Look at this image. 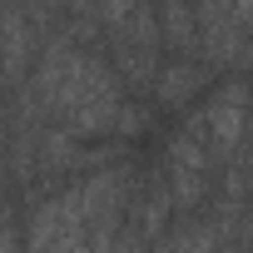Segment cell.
I'll return each instance as SVG.
<instances>
[{"label":"cell","mask_w":253,"mask_h":253,"mask_svg":"<svg viewBox=\"0 0 253 253\" xmlns=\"http://www.w3.org/2000/svg\"><path fill=\"white\" fill-rule=\"evenodd\" d=\"M35 99L70 134H99L124 119V84L114 65H104V55L84 50L75 35H50L35 70Z\"/></svg>","instance_id":"cell-1"},{"label":"cell","mask_w":253,"mask_h":253,"mask_svg":"<svg viewBox=\"0 0 253 253\" xmlns=\"http://www.w3.org/2000/svg\"><path fill=\"white\" fill-rule=\"evenodd\" d=\"M199 45L213 65H233L253 45V10L248 5H204L199 10Z\"/></svg>","instance_id":"cell-2"},{"label":"cell","mask_w":253,"mask_h":253,"mask_svg":"<svg viewBox=\"0 0 253 253\" xmlns=\"http://www.w3.org/2000/svg\"><path fill=\"white\" fill-rule=\"evenodd\" d=\"M30 253H94L75 194H65V199H55V204H45L35 213V223H30Z\"/></svg>","instance_id":"cell-3"},{"label":"cell","mask_w":253,"mask_h":253,"mask_svg":"<svg viewBox=\"0 0 253 253\" xmlns=\"http://www.w3.org/2000/svg\"><path fill=\"white\" fill-rule=\"evenodd\" d=\"M194 84H199V65H189V60H169V65L159 70V99H164V104L189 99Z\"/></svg>","instance_id":"cell-4"}]
</instances>
